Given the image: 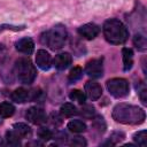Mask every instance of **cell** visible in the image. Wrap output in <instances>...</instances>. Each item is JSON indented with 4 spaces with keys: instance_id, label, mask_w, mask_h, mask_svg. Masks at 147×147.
<instances>
[{
    "instance_id": "cell-1",
    "label": "cell",
    "mask_w": 147,
    "mask_h": 147,
    "mask_svg": "<svg viewBox=\"0 0 147 147\" xmlns=\"http://www.w3.org/2000/svg\"><path fill=\"white\" fill-rule=\"evenodd\" d=\"M113 118L123 124H140L145 121V110L138 106L118 103L113 109Z\"/></svg>"
},
{
    "instance_id": "cell-2",
    "label": "cell",
    "mask_w": 147,
    "mask_h": 147,
    "mask_svg": "<svg viewBox=\"0 0 147 147\" xmlns=\"http://www.w3.org/2000/svg\"><path fill=\"white\" fill-rule=\"evenodd\" d=\"M103 36L108 42L119 45L126 41L129 37V31L121 21L116 18H110L103 24Z\"/></svg>"
},
{
    "instance_id": "cell-3",
    "label": "cell",
    "mask_w": 147,
    "mask_h": 147,
    "mask_svg": "<svg viewBox=\"0 0 147 147\" xmlns=\"http://www.w3.org/2000/svg\"><path fill=\"white\" fill-rule=\"evenodd\" d=\"M67 39V30L65 26L62 24H57L53 26L49 31L45 32L41 36L42 44L47 45L51 49H60L63 47Z\"/></svg>"
},
{
    "instance_id": "cell-4",
    "label": "cell",
    "mask_w": 147,
    "mask_h": 147,
    "mask_svg": "<svg viewBox=\"0 0 147 147\" xmlns=\"http://www.w3.org/2000/svg\"><path fill=\"white\" fill-rule=\"evenodd\" d=\"M15 74L17 76V79L23 84H31L37 76L34 65L26 57H21L16 61Z\"/></svg>"
},
{
    "instance_id": "cell-5",
    "label": "cell",
    "mask_w": 147,
    "mask_h": 147,
    "mask_svg": "<svg viewBox=\"0 0 147 147\" xmlns=\"http://www.w3.org/2000/svg\"><path fill=\"white\" fill-rule=\"evenodd\" d=\"M108 92L115 98H124L129 94V83L124 78H111L107 82Z\"/></svg>"
},
{
    "instance_id": "cell-6",
    "label": "cell",
    "mask_w": 147,
    "mask_h": 147,
    "mask_svg": "<svg viewBox=\"0 0 147 147\" xmlns=\"http://www.w3.org/2000/svg\"><path fill=\"white\" fill-rule=\"evenodd\" d=\"M85 72L92 78H99L103 74V59H93L86 63Z\"/></svg>"
},
{
    "instance_id": "cell-7",
    "label": "cell",
    "mask_w": 147,
    "mask_h": 147,
    "mask_svg": "<svg viewBox=\"0 0 147 147\" xmlns=\"http://www.w3.org/2000/svg\"><path fill=\"white\" fill-rule=\"evenodd\" d=\"M25 117L29 122L36 124V125H40L42 123H45L47 121V116L45 114V111L41 108L38 107H31L26 110Z\"/></svg>"
},
{
    "instance_id": "cell-8",
    "label": "cell",
    "mask_w": 147,
    "mask_h": 147,
    "mask_svg": "<svg viewBox=\"0 0 147 147\" xmlns=\"http://www.w3.org/2000/svg\"><path fill=\"white\" fill-rule=\"evenodd\" d=\"M100 32V28L93 23H87V24H84L82 25L79 29H78V33L84 37L85 39H88V40H92L94 39Z\"/></svg>"
},
{
    "instance_id": "cell-9",
    "label": "cell",
    "mask_w": 147,
    "mask_h": 147,
    "mask_svg": "<svg viewBox=\"0 0 147 147\" xmlns=\"http://www.w3.org/2000/svg\"><path fill=\"white\" fill-rule=\"evenodd\" d=\"M36 63L41 70H48L52 65V57L45 49H39L36 55Z\"/></svg>"
},
{
    "instance_id": "cell-10",
    "label": "cell",
    "mask_w": 147,
    "mask_h": 147,
    "mask_svg": "<svg viewBox=\"0 0 147 147\" xmlns=\"http://www.w3.org/2000/svg\"><path fill=\"white\" fill-rule=\"evenodd\" d=\"M85 92H86L87 96L93 101L98 100L102 95V88L95 82H87L85 84Z\"/></svg>"
},
{
    "instance_id": "cell-11",
    "label": "cell",
    "mask_w": 147,
    "mask_h": 147,
    "mask_svg": "<svg viewBox=\"0 0 147 147\" xmlns=\"http://www.w3.org/2000/svg\"><path fill=\"white\" fill-rule=\"evenodd\" d=\"M15 48L23 54H31L34 49V42L31 38H22L16 41Z\"/></svg>"
},
{
    "instance_id": "cell-12",
    "label": "cell",
    "mask_w": 147,
    "mask_h": 147,
    "mask_svg": "<svg viewBox=\"0 0 147 147\" xmlns=\"http://www.w3.org/2000/svg\"><path fill=\"white\" fill-rule=\"evenodd\" d=\"M71 55L69 53H60L54 59V65L59 70H64L71 64Z\"/></svg>"
},
{
    "instance_id": "cell-13",
    "label": "cell",
    "mask_w": 147,
    "mask_h": 147,
    "mask_svg": "<svg viewBox=\"0 0 147 147\" xmlns=\"http://www.w3.org/2000/svg\"><path fill=\"white\" fill-rule=\"evenodd\" d=\"M10 98H11V100L14 102L23 103V102L28 101V99H29V91L25 90V88H23V87H18V88H16L11 93Z\"/></svg>"
},
{
    "instance_id": "cell-14",
    "label": "cell",
    "mask_w": 147,
    "mask_h": 147,
    "mask_svg": "<svg viewBox=\"0 0 147 147\" xmlns=\"http://www.w3.org/2000/svg\"><path fill=\"white\" fill-rule=\"evenodd\" d=\"M122 56H123V65L124 70L127 71L132 68L133 64V52L131 48H123L122 49Z\"/></svg>"
},
{
    "instance_id": "cell-15",
    "label": "cell",
    "mask_w": 147,
    "mask_h": 147,
    "mask_svg": "<svg viewBox=\"0 0 147 147\" xmlns=\"http://www.w3.org/2000/svg\"><path fill=\"white\" fill-rule=\"evenodd\" d=\"M13 130L21 137V138H28L31 136L32 130L31 127L25 123H15L13 126Z\"/></svg>"
},
{
    "instance_id": "cell-16",
    "label": "cell",
    "mask_w": 147,
    "mask_h": 147,
    "mask_svg": "<svg viewBox=\"0 0 147 147\" xmlns=\"http://www.w3.org/2000/svg\"><path fill=\"white\" fill-rule=\"evenodd\" d=\"M68 129L74 133H82L86 130V124L79 119H75L68 123Z\"/></svg>"
},
{
    "instance_id": "cell-17",
    "label": "cell",
    "mask_w": 147,
    "mask_h": 147,
    "mask_svg": "<svg viewBox=\"0 0 147 147\" xmlns=\"http://www.w3.org/2000/svg\"><path fill=\"white\" fill-rule=\"evenodd\" d=\"M15 113V107L10 102H1L0 103V116L1 117H10Z\"/></svg>"
},
{
    "instance_id": "cell-18",
    "label": "cell",
    "mask_w": 147,
    "mask_h": 147,
    "mask_svg": "<svg viewBox=\"0 0 147 147\" xmlns=\"http://www.w3.org/2000/svg\"><path fill=\"white\" fill-rule=\"evenodd\" d=\"M6 140H7V144L11 146H18L21 144V137L14 130L6 132Z\"/></svg>"
},
{
    "instance_id": "cell-19",
    "label": "cell",
    "mask_w": 147,
    "mask_h": 147,
    "mask_svg": "<svg viewBox=\"0 0 147 147\" xmlns=\"http://www.w3.org/2000/svg\"><path fill=\"white\" fill-rule=\"evenodd\" d=\"M60 110H61V114L63 116H65V117H71V116L77 114V108L72 103H69V102L62 105Z\"/></svg>"
},
{
    "instance_id": "cell-20",
    "label": "cell",
    "mask_w": 147,
    "mask_h": 147,
    "mask_svg": "<svg viewBox=\"0 0 147 147\" xmlns=\"http://www.w3.org/2000/svg\"><path fill=\"white\" fill-rule=\"evenodd\" d=\"M133 140L136 144L140 145V146H146L147 144V132L146 130H141V131H138L133 134Z\"/></svg>"
},
{
    "instance_id": "cell-21",
    "label": "cell",
    "mask_w": 147,
    "mask_h": 147,
    "mask_svg": "<svg viewBox=\"0 0 147 147\" xmlns=\"http://www.w3.org/2000/svg\"><path fill=\"white\" fill-rule=\"evenodd\" d=\"M133 44H134V46L139 51H141V52H145L146 51L147 42H146V38L142 34H136L134 38H133Z\"/></svg>"
},
{
    "instance_id": "cell-22",
    "label": "cell",
    "mask_w": 147,
    "mask_h": 147,
    "mask_svg": "<svg viewBox=\"0 0 147 147\" xmlns=\"http://www.w3.org/2000/svg\"><path fill=\"white\" fill-rule=\"evenodd\" d=\"M69 98H70L72 101H76V102L83 103V105H84L85 99H86L85 94H84L80 90H72V91L70 92V94H69Z\"/></svg>"
},
{
    "instance_id": "cell-23",
    "label": "cell",
    "mask_w": 147,
    "mask_h": 147,
    "mask_svg": "<svg viewBox=\"0 0 147 147\" xmlns=\"http://www.w3.org/2000/svg\"><path fill=\"white\" fill-rule=\"evenodd\" d=\"M83 75V69L80 67H74L71 70H70V74L68 76V80L70 83H74L76 80H78Z\"/></svg>"
},
{
    "instance_id": "cell-24",
    "label": "cell",
    "mask_w": 147,
    "mask_h": 147,
    "mask_svg": "<svg viewBox=\"0 0 147 147\" xmlns=\"http://www.w3.org/2000/svg\"><path fill=\"white\" fill-rule=\"evenodd\" d=\"M79 114H80L83 117H85V118H92V117L94 116V114H95V109H94V107L91 106V105H84V106L80 108Z\"/></svg>"
},
{
    "instance_id": "cell-25",
    "label": "cell",
    "mask_w": 147,
    "mask_h": 147,
    "mask_svg": "<svg viewBox=\"0 0 147 147\" xmlns=\"http://www.w3.org/2000/svg\"><path fill=\"white\" fill-rule=\"evenodd\" d=\"M93 127L96 130V131H99V132H103L105 131V129H106V123H105V121H103V117H101V116H96L94 119H93Z\"/></svg>"
},
{
    "instance_id": "cell-26",
    "label": "cell",
    "mask_w": 147,
    "mask_h": 147,
    "mask_svg": "<svg viewBox=\"0 0 147 147\" xmlns=\"http://www.w3.org/2000/svg\"><path fill=\"white\" fill-rule=\"evenodd\" d=\"M139 85L140 86H137V90H138V93H139V98H140L141 102L144 105H146L147 103V88H146L144 83H140Z\"/></svg>"
},
{
    "instance_id": "cell-27",
    "label": "cell",
    "mask_w": 147,
    "mask_h": 147,
    "mask_svg": "<svg viewBox=\"0 0 147 147\" xmlns=\"http://www.w3.org/2000/svg\"><path fill=\"white\" fill-rule=\"evenodd\" d=\"M38 137L42 140H49L52 137H53V133L49 129H46V127H41L38 130Z\"/></svg>"
},
{
    "instance_id": "cell-28",
    "label": "cell",
    "mask_w": 147,
    "mask_h": 147,
    "mask_svg": "<svg viewBox=\"0 0 147 147\" xmlns=\"http://www.w3.org/2000/svg\"><path fill=\"white\" fill-rule=\"evenodd\" d=\"M123 138H124V133H122V132H114V133L110 136L109 141L106 142L105 145H115L116 142L121 141Z\"/></svg>"
},
{
    "instance_id": "cell-29",
    "label": "cell",
    "mask_w": 147,
    "mask_h": 147,
    "mask_svg": "<svg viewBox=\"0 0 147 147\" xmlns=\"http://www.w3.org/2000/svg\"><path fill=\"white\" fill-rule=\"evenodd\" d=\"M86 145H87V142L83 137H75L70 141V146H74V147H83Z\"/></svg>"
},
{
    "instance_id": "cell-30",
    "label": "cell",
    "mask_w": 147,
    "mask_h": 147,
    "mask_svg": "<svg viewBox=\"0 0 147 147\" xmlns=\"http://www.w3.org/2000/svg\"><path fill=\"white\" fill-rule=\"evenodd\" d=\"M24 29V25H21V26H14V25H0V31L2 30H15V31H18V30H22Z\"/></svg>"
},
{
    "instance_id": "cell-31",
    "label": "cell",
    "mask_w": 147,
    "mask_h": 147,
    "mask_svg": "<svg viewBox=\"0 0 147 147\" xmlns=\"http://www.w3.org/2000/svg\"><path fill=\"white\" fill-rule=\"evenodd\" d=\"M0 124H1V119H0Z\"/></svg>"
}]
</instances>
